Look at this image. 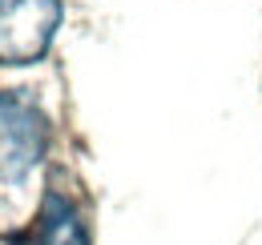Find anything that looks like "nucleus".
<instances>
[{
	"label": "nucleus",
	"instance_id": "obj_1",
	"mask_svg": "<svg viewBox=\"0 0 262 245\" xmlns=\"http://www.w3.org/2000/svg\"><path fill=\"white\" fill-rule=\"evenodd\" d=\"M49 141V121L29 92H0V181H20Z\"/></svg>",
	"mask_w": 262,
	"mask_h": 245
},
{
	"label": "nucleus",
	"instance_id": "obj_2",
	"mask_svg": "<svg viewBox=\"0 0 262 245\" xmlns=\"http://www.w3.org/2000/svg\"><path fill=\"white\" fill-rule=\"evenodd\" d=\"M61 0H0V64H33L49 53Z\"/></svg>",
	"mask_w": 262,
	"mask_h": 245
},
{
	"label": "nucleus",
	"instance_id": "obj_3",
	"mask_svg": "<svg viewBox=\"0 0 262 245\" xmlns=\"http://www.w3.org/2000/svg\"><path fill=\"white\" fill-rule=\"evenodd\" d=\"M36 245H89L85 237V225L77 209L69 205L65 197H49L45 209H40V225H36Z\"/></svg>",
	"mask_w": 262,
	"mask_h": 245
}]
</instances>
